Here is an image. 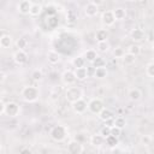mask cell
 <instances>
[{"mask_svg": "<svg viewBox=\"0 0 154 154\" xmlns=\"http://www.w3.org/2000/svg\"><path fill=\"white\" fill-rule=\"evenodd\" d=\"M20 96L25 102H35L40 96V90L32 85H25L20 90Z\"/></svg>", "mask_w": 154, "mask_h": 154, "instance_id": "6da1fadb", "label": "cell"}, {"mask_svg": "<svg viewBox=\"0 0 154 154\" xmlns=\"http://www.w3.org/2000/svg\"><path fill=\"white\" fill-rule=\"evenodd\" d=\"M65 99L70 103H73V102L78 101V100L83 99V90L77 85L67 87L66 90H65Z\"/></svg>", "mask_w": 154, "mask_h": 154, "instance_id": "7a4b0ae2", "label": "cell"}, {"mask_svg": "<svg viewBox=\"0 0 154 154\" xmlns=\"http://www.w3.org/2000/svg\"><path fill=\"white\" fill-rule=\"evenodd\" d=\"M66 136H67V129L61 124L54 125L49 131V137L55 142H63L66 138Z\"/></svg>", "mask_w": 154, "mask_h": 154, "instance_id": "3957f363", "label": "cell"}, {"mask_svg": "<svg viewBox=\"0 0 154 154\" xmlns=\"http://www.w3.org/2000/svg\"><path fill=\"white\" fill-rule=\"evenodd\" d=\"M19 113H20V106H19L17 102H14V101H8V102H6L4 116L10 117V118H16V117L19 116Z\"/></svg>", "mask_w": 154, "mask_h": 154, "instance_id": "277c9868", "label": "cell"}, {"mask_svg": "<svg viewBox=\"0 0 154 154\" xmlns=\"http://www.w3.org/2000/svg\"><path fill=\"white\" fill-rule=\"evenodd\" d=\"M103 108H105L103 102H102V100L99 99V97H93V99H90L89 102H88V111L91 112L93 114H99Z\"/></svg>", "mask_w": 154, "mask_h": 154, "instance_id": "5b68a950", "label": "cell"}, {"mask_svg": "<svg viewBox=\"0 0 154 154\" xmlns=\"http://www.w3.org/2000/svg\"><path fill=\"white\" fill-rule=\"evenodd\" d=\"M83 149V144L78 140H71L66 146L67 154H82Z\"/></svg>", "mask_w": 154, "mask_h": 154, "instance_id": "8992f818", "label": "cell"}, {"mask_svg": "<svg viewBox=\"0 0 154 154\" xmlns=\"http://www.w3.org/2000/svg\"><path fill=\"white\" fill-rule=\"evenodd\" d=\"M76 81H77V78H76L75 72L72 70H65L61 73V82H63L64 85H66V88L73 85Z\"/></svg>", "mask_w": 154, "mask_h": 154, "instance_id": "52a82bcc", "label": "cell"}, {"mask_svg": "<svg viewBox=\"0 0 154 154\" xmlns=\"http://www.w3.org/2000/svg\"><path fill=\"white\" fill-rule=\"evenodd\" d=\"M97 13H99V6H97L94 1H89V2L85 4V6H84V14H85L87 17L93 18V17H95Z\"/></svg>", "mask_w": 154, "mask_h": 154, "instance_id": "ba28073f", "label": "cell"}, {"mask_svg": "<svg viewBox=\"0 0 154 154\" xmlns=\"http://www.w3.org/2000/svg\"><path fill=\"white\" fill-rule=\"evenodd\" d=\"M101 22L106 26H112L116 23V18L113 16L112 10H106V11L102 12V14H101Z\"/></svg>", "mask_w": 154, "mask_h": 154, "instance_id": "9c48e42d", "label": "cell"}, {"mask_svg": "<svg viewBox=\"0 0 154 154\" xmlns=\"http://www.w3.org/2000/svg\"><path fill=\"white\" fill-rule=\"evenodd\" d=\"M71 107H72V111H73L76 114H83V113L88 109V103H87L83 99H81V100H78V101H76V102H73V103H71Z\"/></svg>", "mask_w": 154, "mask_h": 154, "instance_id": "30bf717a", "label": "cell"}, {"mask_svg": "<svg viewBox=\"0 0 154 154\" xmlns=\"http://www.w3.org/2000/svg\"><path fill=\"white\" fill-rule=\"evenodd\" d=\"M12 59H13V61H14L16 64H18V65H23V64H25V63L28 61V54H26L25 51L17 49V51L13 53Z\"/></svg>", "mask_w": 154, "mask_h": 154, "instance_id": "8fae6325", "label": "cell"}, {"mask_svg": "<svg viewBox=\"0 0 154 154\" xmlns=\"http://www.w3.org/2000/svg\"><path fill=\"white\" fill-rule=\"evenodd\" d=\"M31 6H32V2L30 0H22L17 5V11L20 14H29L30 10H31Z\"/></svg>", "mask_w": 154, "mask_h": 154, "instance_id": "7c38bea8", "label": "cell"}, {"mask_svg": "<svg viewBox=\"0 0 154 154\" xmlns=\"http://www.w3.org/2000/svg\"><path fill=\"white\" fill-rule=\"evenodd\" d=\"M46 57H47V61L51 65H57L60 61V59H61V55L57 51H54V49H49L47 52V55Z\"/></svg>", "mask_w": 154, "mask_h": 154, "instance_id": "4fadbf2b", "label": "cell"}, {"mask_svg": "<svg viewBox=\"0 0 154 154\" xmlns=\"http://www.w3.org/2000/svg\"><path fill=\"white\" fill-rule=\"evenodd\" d=\"M130 37H131V40L135 41V42H141V41L144 40L146 34H144V31H143L142 29H140V28H135V29L131 30V32H130Z\"/></svg>", "mask_w": 154, "mask_h": 154, "instance_id": "5bb4252c", "label": "cell"}, {"mask_svg": "<svg viewBox=\"0 0 154 154\" xmlns=\"http://www.w3.org/2000/svg\"><path fill=\"white\" fill-rule=\"evenodd\" d=\"M97 57H99L97 51H95V49H93V48L87 49V51L83 53V58H84V60L88 61V63H90V64H93V63L97 59Z\"/></svg>", "mask_w": 154, "mask_h": 154, "instance_id": "9a60e30c", "label": "cell"}, {"mask_svg": "<svg viewBox=\"0 0 154 154\" xmlns=\"http://www.w3.org/2000/svg\"><path fill=\"white\" fill-rule=\"evenodd\" d=\"M105 140H106V138H105L102 135H100V134H94V135L90 136L89 142H90V144H91L93 147H101V146L105 143Z\"/></svg>", "mask_w": 154, "mask_h": 154, "instance_id": "2e32d148", "label": "cell"}, {"mask_svg": "<svg viewBox=\"0 0 154 154\" xmlns=\"http://www.w3.org/2000/svg\"><path fill=\"white\" fill-rule=\"evenodd\" d=\"M73 72H75V76H76V78H77V81H85V79L89 77V73H88V69H87V67H78V69H75Z\"/></svg>", "mask_w": 154, "mask_h": 154, "instance_id": "e0dca14e", "label": "cell"}, {"mask_svg": "<svg viewBox=\"0 0 154 154\" xmlns=\"http://www.w3.org/2000/svg\"><path fill=\"white\" fill-rule=\"evenodd\" d=\"M116 20H124L126 18V10L124 7H116L112 10Z\"/></svg>", "mask_w": 154, "mask_h": 154, "instance_id": "ac0fdd59", "label": "cell"}, {"mask_svg": "<svg viewBox=\"0 0 154 154\" xmlns=\"http://www.w3.org/2000/svg\"><path fill=\"white\" fill-rule=\"evenodd\" d=\"M128 97L131 100V101H138L141 97H142V91L138 89V88H131L128 93Z\"/></svg>", "mask_w": 154, "mask_h": 154, "instance_id": "d6986e66", "label": "cell"}, {"mask_svg": "<svg viewBox=\"0 0 154 154\" xmlns=\"http://www.w3.org/2000/svg\"><path fill=\"white\" fill-rule=\"evenodd\" d=\"M12 42H13V40H12L11 35H8V34H2L1 35V37H0V46L2 48H10Z\"/></svg>", "mask_w": 154, "mask_h": 154, "instance_id": "ffe728a7", "label": "cell"}, {"mask_svg": "<svg viewBox=\"0 0 154 154\" xmlns=\"http://www.w3.org/2000/svg\"><path fill=\"white\" fill-rule=\"evenodd\" d=\"M97 116H99V119H100V120H102L103 123H105V122H107V120H109V119H113V112H112L111 109L106 108V107H105V108H103V109H102Z\"/></svg>", "mask_w": 154, "mask_h": 154, "instance_id": "44dd1931", "label": "cell"}, {"mask_svg": "<svg viewBox=\"0 0 154 154\" xmlns=\"http://www.w3.org/2000/svg\"><path fill=\"white\" fill-rule=\"evenodd\" d=\"M108 38V31L106 29H99L95 32V40L96 42H105Z\"/></svg>", "mask_w": 154, "mask_h": 154, "instance_id": "7402d4cb", "label": "cell"}, {"mask_svg": "<svg viewBox=\"0 0 154 154\" xmlns=\"http://www.w3.org/2000/svg\"><path fill=\"white\" fill-rule=\"evenodd\" d=\"M41 12H42V5L38 2H32V6H31L29 14L31 17H37L38 14H41Z\"/></svg>", "mask_w": 154, "mask_h": 154, "instance_id": "603a6c76", "label": "cell"}, {"mask_svg": "<svg viewBox=\"0 0 154 154\" xmlns=\"http://www.w3.org/2000/svg\"><path fill=\"white\" fill-rule=\"evenodd\" d=\"M108 75V71L107 69L103 66V67H97L95 69V72H94V77L97 78V79H102V78H106Z\"/></svg>", "mask_w": 154, "mask_h": 154, "instance_id": "cb8c5ba5", "label": "cell"}, {"mask_svg": "<svg viewBox=\"0 0 154 154\" xmlns=\"http://www.w3.org/2000/svg\"><path fill=\"white\" fill-rule=\"evenodd\" d=\"M135 61H136V57L132 55V54H130V53H128V52H126L125 55L122 58V63H123L124 65H126V66L132 65Z\"/></svg>", "mask_w": 154, "mask_h": 154, "instance_id": "d4e9b609", "label": "cell"}, {"mask_svg": "<svg viewBox=\"0 0 154 154\" xmlns=\"http://www.w3.org/2000/svg\"><path fill=\"white\" fill-rule=\"evenodd\" d=\"M84 64H85V60L83 58V55H77L72 59V65L75 69H78V67H84Z\"/></svg>", "mask_w": 154, "mask_h": 154, "instance_id": "484cf974", "label": "cell"}, {"mask_svg": "<svg viewBox=\"0 0 154 154\" xmlns=\"http://www.w3.org/2000/svg\"><path fill=\"white\" fill-rule=\"evenodd\" d=\"M114 126L118 128V129H120V130H123L126 126V119L124 117H122V116L116 117L114 118Z\"/></svg>", "mask_w": 154, "mask_h": 154, "instance_id": "4316f807", "label": "cell"}, {"mask_svg": "<svg viewBox=\"0 0 154 154\" xmlns=\"http://www.w3.org/2000/svg\"><path fill=\"white\" fill-rule=\"evenodd\" d=\"M128 53H130V54L137 57V55L141 53V47H140L138 45H136V43H132V45H130V46L128 47Z\"/></svg>", "mask_w": 154, "mask_h": 154, "instance_id": "83f0119b", "label": "cell"}, {"mask_svg": "<svg viewBox=\"0 0 154 154\" xmlns=\"http://www.w3.org/2000/svg\"><path fill=\"white\" fill-rule=\"evenodd\" d=\"M109 48V43L108 41H105V42H97L96 45V51L100 52V53H106Z\"/></svg>", "mask_w": 154, "mask_h": 154, "instance_id": "f1b7e54d", "label": "cell"}, {"mask_svg": "<svg viewBox=\"0 0 154 154\" xmlns=\"http://www.w3.org/2000/svg\"><path fill=\"white\" fill-rule=\"evenodd\" d=\"M26 46H28V41H26V38H24V37H19V38L16 41V47H17L18 49H20V51H24V49L26 48Z\"/></svg>", "mask_w": 154, "mask_h": 154, "instance_id": "f546056e", "label": "cell"}, {"mask_svg": "<svg viewBox=\"0 0 154 154\" xmlns=\"http://www.w3.org/2000/svg\"><path fill=\"white\" fill-rule=\"evenodd\" d=\"M105 143H106L108 147L113 148V147H116V146L118 144V138H117V137H114V136H112V135H109L108 137H106Z\"/></svg>", "mask_w": 154, "mask_h": 154, "instance_id": "4dcf8cb0", "label": "cell"}, {"mask_svg": "<svg viewBox=\"0 0 154 154\" xmlns=\"http://www.w3.org/2000/svg\"><path fill=\"white\" fill-rule=\"evenodd\" d=\"M112 54H113L114 58H117V59H122V58L125 55V51H124L122 47H116V48L112 51Z\"/></svg>", "mask_w": 154, "mask_h": 154, "instance_id": "1f68e13d", "label": "cell"}, {"mask_svg": "<svg viewBox=\"0 0 154 154\" xmlns=\"http://www.w3.org/2000/svg\"><path fill=\"white\" fill-rule=\"evenodd\" d=\"M31 78H32L34 81H36V82L42 81V78H43V73H42V71L38 70V69L34 70V71L31 72Z\"/></svg>", "mask_w": 154, "mask_h": 154, "instance_id": "d6a6232c", "label": "cell"}, {"mask_svg": "<svg viewBox=\"0 0 154 154\" xmlns=\"http://www.w3.org/2000/svg\"><path fill=\"white\" fill-rule=\"evenodd\" d=\"M146 73H147V76L154 78V61L153 63H149L146 66Z\"/></svg>", "mask_w": 154, "mask_h": 154, "instance_id": "836d02e7", "label": "cell"}, {"mask_svg": "<svg viewBox=\"0 0 154 154\" xmlns=\"http://www.w3.org/2000/svg\"><path fill=\"white\" fill-rule=\"evenodd\" d=\"M111 129H112V128H108V126L103 125V126L101 128V130H100V132H99V134H100V135H102V136L106 138V137H108V136L111 135Z\"/></svg>", "mask_w": 154, "mask_h": 154, "instance_id": "e575fe53", "label": "cell"}, {"mask_svg": "<svg viewBox=\"0 0 154 154\" xmlns=\"http://www.w3.org/2000/svg\"><path fill=\"white\" fill-rule=\"evenodd\" d=\"M93 66H94L95 69H97V67H103V66H105V60H103V58L97 57V59L93 63Z\"/></svg>", "mask_w": 154, "mask_h": 154, "instance_id": "d590c367", "label": "cell"}, {"mask_svg": "<svg viewBox=\"0 0 154 154\" xmlns=\"http://www.w3.org/2000/svg\"><path fill=\"white\" fill-rule=\"evenodd\" d=\"M120 134H122V130L120 129H118V128H116V126H113L112 129H111V135L112 136H114V137H119L120 136Z\"/></svg>", "mask_w": 154, "mask_h": 154, "instance_id": "8d00e7d4", "label": "cell"}, {"mask_svg": "<svg viewBox=\"0 0 154 154\" xmlns=\"http://www.w3.org/2000/svg\"><path fill=\"white\" fill-rule=\"evenodd\" d=\"M141 142H142L144 146H148V144L150 143V137H149V136H147V135H144V136H142Z\"/></svg>", "mask_w": 154, "mask_h": 154, "instance_id": "74e56055", "label": "cell"}, {"mask_svg": "<svg viewBox=\"0 0 154 154\" xmlns=\"http://www.w3.org/2000/svg\"><path fill=\"white\" fill-rule=\"evenodd\" d=\"M5 105H6V102H4V100H1L0 101V114L1 116H4V113H5Z\"/></svg>", "mask_w": 154, "mask_h": 154, "instance_id": "f35d334b", "label": "cell"}, {"mask_svg": "<svg viewBox=\"0 0 154 154\" xmlns=\"http://www.w3.org/2000/svg\"><path fill=\"white\" fill-rule=\"evenodd\" d=\"M19 154H32V152H31V149H29V148H22L20 150H19Z\"/></svg>", "mask_w": 154, "mask_h": 154, "instance_id": "ab89813d", "label": "cell"}, {"mask_svg": "<svg viewBox=\"0 0 154 154\" xmlns=\"http://www.w3.org/2000/svg\"><path fill=\"white\" fill-rule=\"evenodd\" d=\"M5 79H6V73L4 71H1V83H4Z\"/></svg>", "mask_w": 154, "mask_h": 154, "instance_id": "60d3db41", "label": "cell"}, {"mask_svg": "<svg viewBox=\"0 0 154 154\" xmlns=\"http://www.w3.org/2000/svg\"><path fill=\"white\" fill-rule=\"evenodd\" d=\"M152 49H153V51H154V40H153V41H152Z\"/></svg>", "mask_w": 154, "mask_h": 154, "instance_id": "b9f144b4", "label": "cell"}]
</instances>
